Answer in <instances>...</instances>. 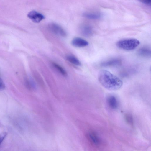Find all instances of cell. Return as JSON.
Returning a JSON list of instances; mask_svg holds the SVG:
<instances>
[{
	"mask_svg": "<svg viewBox=\"0 0 151 151\" xmlns=\"http://www.w3.org/2000/svg\"><path fill=\"white\" fill-rule=\"evenodd\" d=\"M49 27L52 32L57 35L63 37L66 36V33L65 30L57 24L51 23L49 24Z\"/></svg>",
	"mask_w": 151,
	"mask_h": 151,
	"instance_id": "3957f363",
	"label": "cell"
},
{
	"mask_svg": "<svg viewBox=\"0 0 151 151\" xmlns=\"http://www.w3.org/2000/svg\"><path fill=\"white\" fill-rule=\"evenodd\" d=\"M121 63V60L117 59H114L104 62L101 63L102 66L108 67L119 65Z\"/></svg>",
	"mask_w": 151,
	"mask_h": 151,
	"instance_id": "ba28073f",
	"label": "cell"
},
{
	"mask_svg": "<svg viewBox=\"0 0 151 151\" xmlns=\"http://www.w3.org/2000/svg\"><path fill=\"white\" fill-rule=\"evenodd\" d=\"M140 44L139 41L135 39L129 38L120 40L116 43L117 46L119 48L126 50H133Z\"/></svg>",
	"mask_w": 151,
	"mask_h": 151,
	"instance_id": "7a4b0ae2",
	"label": "cell"
},
{
	"mask_svg": "<svg viewBox=\"0 0 151 151\" xmlns=\"http://www.w3.org/2000/svg\"><path fill=\"white\" fill-rule=\"evenodd\" d=\"M67 60L71 63L76 65L79 66L81 65L80 61L75 57L72 55H68L66 57Z\"/></svg>",
	"mask_w": 151,
	"mask_h": 151,
	"instance_id": "9c48e42d",
	"label": "cell"
},
{
	"mask_svg": "<svg viewBox=\"0 0 151 151\" xmlns=\"http://www.w3.org/2000/svg\"><path fill=\"white\" fill-rule=\"evenodd\" d=\"M5 88V84L1 79L0 78V90H3Z\"/></svg>",
	"mask_w": 151,
	"mask_h": 151,
	"instance_id": "2e32d148",
	"label": "cell"
},
{
	"mask_svg": "<svg viewBox=\"0 0 151 151\" xmlns=\"http://www.w3.org/2000/svg\"><path fill=\"white\" fill-rule=\"evenodd\" d=\"M83 16L85 17L90 19H97L101 17L100 14L96 13H85Z\"/></svg>",
	"mask_w": 151,
	"mask_h": 151,
	"instance_id": "8fae6325",
	"label": "cell"
},
{
	"mask_svg": "<svg viewBox=\"0 0 151 151\" xmlns=\"http://www.w3.org/2000/svg\"><path fill=\"white\" fill-rule=\"evenodd\" d=\"M90 136L93 142L95 144H97L98 143V139L95 134L91 133L90 134Z\"/></svg>",
	"mask_w": 151,
	"mask_h": 151,
	"instance_id": "4fadbf2b",
	"label": "cell"
},
{
	"mask_svg": "<svg viewBox=\"0 0 151 151\" xmlns=\"http://www.w3.org/2000/svg\"><path fill=\"white\" fill-rule=\"evenodd\" d=\"M98 79L103 87L109 90H118L123 84L122 81L119 78L105 70H102L99 72Z\"/></svg>",
	"mask_w": 151,
	"mask_h": 151,
	"instance_id": "6da1fadb",
	"label": "cell"
},
{
	"mask_svg": "<svg viewBox=\"0 0 151 151\" xmlns=\"http://www.w3.org/2000/svg\"><path fill=\"white\" fill-rule=\"evenodd\" d=\"M27 17L35 23H39L45 18L43 15L34 10L30 12L27 14Z\"/></svg>",
	"mask_w": 151,
	"mask_h": 151,
	"instance_id": "277c9868",
	"label": "cell"
},
{
	"mask_svg": "<svg viewBox=\"0 0 151 151\" xmlns=\"http://www.w3.org/2000/svg\"><path fill=\"white\" fill-rule=\"evenodd\" d=\"M71 44L73 46L77 47H84L88 45L87 41L79 37L74 38L72 41Z\"/></svg>",
	"mask_w": 151,
	"mask_h": 151,
	"instance_id": "8992f818",
	"label": "cell"
},
{
	"mask_svg": "<svg viewBox=\"0 0 151 151\" xmlns=\"http://www.w3.org/2000/svg\"><path fill=\"white\" fill-rule=\"evenodd\" d=\"M7 135V133L6 132L1 133L0 134V145L3 141Z\"/></svg>",
	"mask_w": 151,
	"mask_h": 151,
	"instance_id": "5bb4252c",
	"label": "cell"
},
{
	"mask_svg": "<svg viewBox=\"0 0 151 151\" xmlns=\"http://www.w3.org/2000/svg\"><path fill=\"white\" fill-rule=\"evenodd\" d=\"M106 101L109 106L111 109H115L118 108V101L115 96L113 95L108 96L107 98Z\"/></svg>",
	"mask_w": 151,
	"mask_h": 151,
	"instance_id": "5b68a950",
	"label": "cell"
},
{
	"mask_svg": "<svg viewBox=\"0 0 151 151\" xmlns=\"http://www.w3.org/2000/svg\"><path fill=\"white\" fill-rule=\"evenodd\" d=\"M138 53L141 56L148 57L150 56L151 51L150 50L147 48H142L139 50Z\"/></svg>",
	"mask_w": 151,
	"mask_h": 151,
	"instance_id": "30bf717a",
	"label": "cell"
},
{
	"mask_svg": "<svg viewBox=\"0 0 151 151\" xmlns=\"http://www.w3.org/2000/svg\"><path fill=\"white\" fill-rule=\"evenodd\" d=\"M140 1L143 4L148 6H151V1L148 0H140Z\"/></svg>",
	"mask_w": 151,
	"mask_h": 151,
	"instance_id": "9a60e30c",
	"label": "cell"
},
{
	"mask_svg": "<svg viewBox=\"0 0 151 151\" xmlns=\"http://www.w3.org/2000/svg\"><path fill=\"white\" fill-rule=\"evenodd\" d=\"M79 31L82 35L85 37H89L93 33L92 27L87 25L82 26L80 28Z\"/></svg>",
	"mask_w": 151,
	"mask_h": 151,
	"instance_id": "52a82bcc",
	"label": "cell"
},
{
	"mask_svg": "<svg viewBox=\"0 0 151 151\" xmlns=\"http://www.w3.org/2000/svg\"><path fill=\"white\" fill-rule=\"evenodd\" d=\"M52 65L62 76H67V74L66 71L60 66L55 63H52Z\"/></svg>",
	"mask_w": 151,
	"mask_h": 151,
	"instance_id": "7c38bea8",
	"label": "cell"
}]
</instances>
